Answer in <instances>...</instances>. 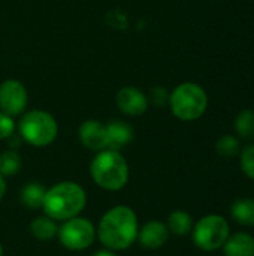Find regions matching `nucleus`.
Here are the masks:
<instances>
[{
  "instance_id": "dca6fc26",
  "label": "nucleus",
  "mask_w": 254,
  "mask_h": 256,
  "mask_svg": "<svg viewBox=\"0 0 254 256\" xmlns=\"http://www.w3.org/2000/svg\"><path fill=\"white\" fill-rule=\"evenodd\" d=\"M166 226H168L171 234L178 236V237H184L193 230V219L187 212L175 210L168 216Z\"/></svg>"
},
{
  "instance_id": "5701e85b",
  "label": "nucleus",
  "mask_w": 254,
  "mask_h": 256,
  "mask_svg": "<svg viewBox=\"0 0 254 256\" xmlns=\"http://www.w3.org/2000/svg\"><path fill=\"white\" fill-rule=\"evenodd\" d=\"M147 98H148V104H150V100H151L154 105H159V106H162V105H165L166 102H169V94H168L166 90L162 88V87L153 88L151 93H150V96H147Z\"/></svg>"
},
{
  "instance_id": "2eb2a0df",
  "label": "nucleus",
  "mask_w": 254,
  "mask_h": 256,
  "mask_svg": "<svg viewBox=\"0 0 254 256\" xmlns=\"http://www.w3.org/2000/svg\"><path fill=\"white\" fill-rule=\"evenodd\" d=\"M231 214L235 222L244 226H254V200L241 198L237 200L231 207Z\"/></svg>"
},
{
  "instance_id": "f03ea898",
  "label": "nucleus",
  "mask_w": 254,
  "mask_h": 256,
  "mask_svg": "<svg viewBox=\"0 0 254 256\" xmlns=\"http://www.w3.org/2000/svg\"><path fill=\"white\" fill-rule=\"evenodd\" d=\"M85 206V190L75 182H61L46 190L42 208L48 218L64 222L79 216Z\"/></svg>"
},
{
  "instance_id": "20e7f679",
  "label": "nucleus",
  "mask_w": 254,
  "mask_h": 256,
  "mask_svg": "<svg viewBox=\"0 0 254 256\" xmlns=\"http://www.w3.org/2000/svg\"><path fill=\"white\" fill-rule=\"evenodd\" d=\"M172 114L183 122H193L204 116L208 106L207 92L196 82H181L169 94Z\"/></svg>"
},
{
  "instance_id": "0eeeda50",
  "label": "nucleus",
  "mask_w": 254,
  "mask_h": 256,
  "mask_svg": "<svg viewBox=\"0 0 254 256\" xmlns=\"http://www.w3.org/2000/svg\"><path fill=\"white\" fill-rule=\"evenodd\" d=\"M58 240L67 249L73 252L90 248L96 240V228L91 220L84 218H72L63 222L58 228Z\"/></svg>"
},
{
  "instance_id": "a878e982",
  "label": "nucleus",
  "mask_w": 254,
  "mask_h": 256,
  "mask_svg": "<svg viewBox=\"0 0 254 256\" xmlns=\"http://www.w3.org/2000/svg\"><path fill=\"white\" fill-rule=\"evenodd\" d=\"M0 256H3V246H1V243H0Z\"/></svg>"
},
{
  "instance_id": "aec40b11",
  "label": "nucleus",
  "mask_w": 254,
  "mask_h": 256,
  "mask_svg": "<svg viewBox=\"0 0 254 256\" xmlns=\"http://www.w3.org/2000/svg\"><path fill=\"white\" fill-rule=\"evenodd\" d=\"M216 150L222 158H235L240 153V141L232 135H225L216 142Z\"/></svg>"
},
{
  "instance_id": "9d476101",
  "label": "nucleus",
  "mask_w": 254,
  "mask_h": 256,
  "mask_svg": "<svg viewBox=\"0 0 254 256\" xmlns=\"http://www.w3.org/2000/svg\"><path fill=\"white\" fill-rule=\"evenodd\" d=\"M78 136L81 144L91 150V152H100L108 148V138H106V126L97 120H85L81 123Z\"/></svg>"
},
{
  "instance_id": "412c9836",
  "label": "nucleus",
  "mask_w": 254,
  "mask_h": 256,
  "mask_svg": "<svg viewBox=\"0 0 254 256\" xmlns=\"http://www.w3.org/2000/svg\"><path fill=\"white\" fill-rule=\"evenodd\" d=\"M241 170L249 178L254 180V144L241 150Z\"/></svg>"
},
{
  "instance_id": "6e6552de",
  "label": "nucleus",
  "mask_w": 254,
  "mask_h": 256,
  "mask_svg": "<svg viewBox=\"0 0 254 256\" xmlns=\"http://www.w3.org/2000/svg\"><path fill=\"white\" fill-rule=\"evenodd\" d=\"M27 90L18 80L9 78L0 82V111L10 117L21 116L27 106Z\"/></svg>"
},
{
  "instance_id": "6ab92c4d",
  "label": "nucleus",
  "mask_w": 254,
  "mask_h": 256,
  "mask_svg": "<svg viewBox=\"0 0 254 256\" xmlns=\"http://www.w3.org/2000/svg\"><path fill=\"white\" fill-rule=\"evenodd\" d=\"M21 170V158L16 150H6L0 154V174L3 177H10L18 174Z\"/></svg>"
},
{
  "instance_id": "a211bd4d",
  "label": "nucleus",
  "mask_w": 254,
  "mask_h": 256,
  "mask_svg": "<svg viewBox=\"0 0 254 256\" xmlns=\"http://www.w3.org/2000/svg\"><path fill=\"white\" fill-rule=\"evenodd\" d=\"M235 132L238 134L240 138L244 140H253L254 138V110L246 108L243 110L234 123Z\"/></svg>"
},
{
  "instance_id": "f3484780",
  "label": "nucleus",
  "mask_w": 254,
  "mask_h": 256,
  "mask_svg": "<svg viewBox=\"0 0 254 256\" xmlns=\"http://www.w3.org/2000/svg\"><path fill=\"white\" fill-rule=\"evenodd\" d=\"M45 194H46V189L42 184L28 183L25 188H22L19 196H21L22 206H25L30 210H37V208H42L43 206Z\"/></svg>"
},
{
  "instance_id": "4be33fe9",
  "label": "nucleus",
  "mask_w": 254,
  "mask_h": 256,
  "mask_svg": "<svg viewBox=\"0 0 254 256\" xmlns=\"http://www.w3.org/2000/svg\"><path fill=\"white\" fill-rule=\"evenodd\" d=\"M15 134V122L13 117L0 111V140H7Z\"/></svg>"
},
{
  "instance_id": "9b49d317",
  "label": "nucleus",
  "mask_w": 254,
  "mask_h": 256,
  "mask_svg": "<svg viewBox=\"0 0 254 256\" xmlns=\"http://www.w3.org/2000/svg\"><path fill=\"white\" fill-rule=\"evenodd\" d=\"M169 238V230L166 224L160 220H150L138 231V242L144 249H160Z\"/></svg>"
},
{
  "instance_id": "b1692460",
  "label": "nucleus",
  "mask_w": 254,
  "mask_h": 256,
  "mask_svg": "<svg viewBox=\"0 0 254 256\" xmlns=\"http://www.w3.org/2000/svg\"><path fill=\"white\" fill-rule=\"evenodd\" d=\"M91 256H117L115 255V252L114 250H109V249H100V250H97V252H94Z\"/></svg>"
},
{
  "instance_id": "423d86ee",
  "label": "nucleus",
  "mask_w": 254,
  "mask_h": 256,
  "mask_svg": "<svg viewBox=\"0 0 254 256\" xmlns=\"http://www.w3.org/2000/svg\"><path fill=\"white\" fill-rule=\"evenodd\" d=\"M228 237L229 225L219 214H208L193 226V242L205 252H214L223 248Z\"/></svg>"
},
{
  "instance_id": "39448f33",
  "label": "nucleus",
  "mask_w": 254,
  "mask_h": 256,
  "mask_svg": "<svg viewBox=\"0 0 254 256\" xmlns=\"http://www.w3.org/2000/svg\"><path fill=\"white\" fill-rule=\"evenodd\" d=\"M18 132L21 140L27 144L33 147H46L57 138L58 124L48 111L31 110L22 112L18 123Z\"/></svg>"
},
{
  "instance_id": "1a4fd4ad",
  "label": "nucleus",
  "mask_w": 254,
  "mask_h": 256,
  "mask_svg": "<svg viewBox=\"0 0 254 256\" xmlns=\"http://www.w3.org/2000/svg\"><path fill=\"white\" fill-rule=\"evenodd\" d=\"M115 104L123 114L130 117H139L148 110V98L133 86L121 87L115 94Z\"/></svg>"
},
{
  "instance_id": "f257e3e1",
  "label": "nucleus",
  "mask_w": 254,
  "mask_h": 256,
  "mask_svg": "<svg viewBox=\"0 0 254 256\" xmlns=\"http://www.w3.org/2000/svg\"><path fill=\"white\" fill-rule=\"evenodd\" d=\"M138 216L127 206H115L108 210L97 226L96 236L109 250H126L138 238Z\"/></svg>"
},
{
  "instance_id": "7ed1b4c3",
  "label": "nucleus",
  "mask_w": 254,
  "mask_h": 256,
  "mask_svg": "<svg viewBox=\"0 0 254 256\" xmlns=\"http://www.w3.org/2000/svg\"><path fill=\"white\" fill-rule=\"evenodd\" d=\"M90 176L100 189L117 192L129 182V165L118 150L105 148L91 160Z\"/></svg>"
},
{
  "instance_id": "ddd939ff",
  "label": "nucleus",
  "mask_w": 254,
  "mask_h": 256,
  "mask_svg": "<svg viewBox=\"0 0 254 256\" xmlns=\"http://www.w3.org/2000/svg\"><path fill=\"white\" fill-rule=\"evenodd\" d=\"M225 256H254V238L246 232L229 236L223 244Z\"/></svg>"
},
{
  "instance_id": "393cba45",
  "label": "nucleus",
  "mask_w": 254,
  "mask_h": 256,
  "mask_svg": "<svg viewBox=\"0 0 254 256\" xmlns=\"http://www.w3.org/2000/svg\"><path fill=\"white\" fill-rule=\"evenodd\" d=\"M4 194H6V182H4V177L0 174V201L3 200Z\"/></svg>"
},
{
  "instance_id": "f8f14e48",
  "label": "nucleus",
  "mask_w": 254,
  "mask_h": 256,
  "mask_svg": "<svg viewBox=\"0 0 254 256\" xmlns=\"http://www.w3.org/2000/svg\"><path fill=\"white\" fill-rule=\"evenodd\" d=\"M106 126V138H108V148L120 150L126 147L133 138V129L129 123L121 120H111Z\"/></svg>"
},
{
  "instance_id": "4468645a",
  "label": "nucleus",
  "mask_w": 254,
  "mask_h": 256,
  "mask_svg": "<svg viewBox=\"0 0 254 256\" xmlns=\"http://www.w3.org/2000/svg\"><path fill=\"white\" fill-rule=\"evenodd\" d=\"M30 232L33 234L34 238H37L40 242H48V240H51V238H54L57 236L58 226H57L54 219L43 214V216H39V218L31 220Z\"/></svg>"
}]
</instances>
